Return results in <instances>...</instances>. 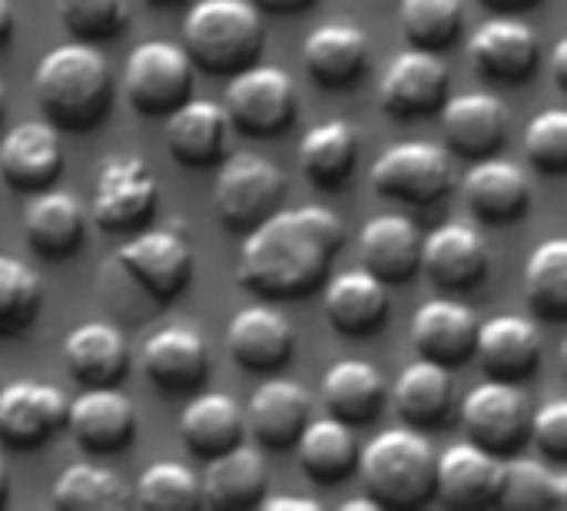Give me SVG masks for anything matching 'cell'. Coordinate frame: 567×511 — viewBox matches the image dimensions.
Instances as JSON below:
<instances>
[{"label": "cell", "instance_id": "obj_1", "mask_svg": "<svg viewBox=\"0 0 567 511\" xmlns=\"http://www.w3.org/2000/svg\"><path fill=\"white\" fill-rule=\"evenodd\" d=\"M346 243L342 219L326 206L276 209L246 233L239 253V286L262 299L312 296Z\"/></svg>", "mask_w": 567, "mask_h": 511}, {"label": "cell", "instance_id": "obj_2", "mask_svg": "<svg viewBox=\"0 0 567 511\" xmlns=\"http://www.w3.org/2000/svg\"><path fill=\"white\" fill-rule=\"evenodd\" d=\"M33 90L47 123L70 133L93 130L103 123L113 103L110 63L93 43H60L37 63Z\"/></svg>", "mask_w": 567, "mask_h": 511}, {"label": "cell", "instance_id": "obj_3", "mask_svg": "<svg viewBox=\"0 0 567 511\" xmlns=\"http://www.w3.org/2000/svg\"><path fill=\"white\" fill-rule=\"evenodd\" d=\"M266 30L252 0H199L183 20V50L193 67L213 76H233L256 63Z\"/></svg>", "mask_w": 567, "mask_h": 511}, {"label": "cell", "instance_id": "obj_4", "mask_svg": "<svg viewBox=\"0 0 567 511\" xmlns=\"http://www.w3.org/2000/svg\"><path fill=\"white\" fill-rule=\"evenodd\" d=\"M435 449L412 429H389L359 452V472L379 509H419L435 495Z\"/></svg>", "mask_w": 567, "mask_h": 511}, {"label": "cell", "instance_id": "obj_5", "mask_svg": "<svg viewBox=\"0 0 567 511\" xmlns=\"http://www.w3.org/2000/svg\"><path fill=\"white\" fill-rule=\"evenodd\" d=\"M286 200V176L259 153H236L223 163L213 186V209L233 233H252Z\"/></svg>", "mask_w": 567, "mask_h": 511}, {"label": "cell", "instance_id": "obj_6", "mask_svg": "<svg viewBox=\"0 0 567 511\" xmlns=\"http://www.w3.org/2000/svg\"><path fill=\"white\" fill-rule=\"evenodd\" d=\"M226 120L246 136H276L292 126L299 110L296 83L279 67H243L226 86Z\"/></svg>", "mask_w": 567, "mask_h": 511}, {"label": "cell", "instance_id": "obj_7", "mask_svg": "<svg viewBox=\"0 0 567 511\" xmlns=\"http://www.w3.org/2000/svg\"><path fill=\"white\" fill-rule=\"evenodd\" d=\"M123 90L136 113L143 116H166L193 90V60L183 47L166 40L140 43L123 70Z\"/></svg>", "mask_w": 567, "mask_h": 511}, {"label": "cell", "instance_id": "obj_8", "mask_svg": "<svg viewBox=\"0 0 567 511\" xmlns=\"http://www.w3.org/2000/svg\"><path fill=\"white\" fill-rule=\"evenodd\" d=\"M159 186L150 166L133 153L106 156L96 193H93V223L103 233H133L146 226L156 213Z\"/></svg>", "mask_w": 567, "mask_h": 511}, {"label": "cell", "instance_id": "obj_9", "mask_svg": "<svg viewBox=\"0 0 567 511\" xmlns=\"http://www.w3.org/2000/svg\"><path fill=\"white\" fill-rule=\"evenodd\" d=\"M455 186V166L442 146L432 143H399L385 150L372 166V190L379 196L429 206L449 196Z\"/></svg>", "mask_w": 567, "mask_h": 511}, {"label": "cell", "instance_id": "obj_10", "mask_svg": "<svg viewBox=\"0 0 567 511\" xmlns=\"http://www.w3.org/2000/svg\"><path fill=\"white\" fill-rule=\"evenodd\" d=\"M462 426L468 432V442L488 449L492 456H515L528 442L532 402L518 389V382L492 379L465 396Z\"/></svg>", "mask_w": 567, "mask_h": 511}, {"label": "cell", "instance_id": "obj_11", "mask_svg": "<svg viewBox=\"0 0 567 511\" xmlns=\"http://www.w3.org/2000/svg\"><path fill=\"white\" fill-rule=\"evenodd\" d=\"M116 263L156 299L173 303L186 293L196 256L176 229H146L116 249Z\"/></svg>", "mask_w": 567, "mask_h": 511}, {"label": "cell", "instance_id": "obj_12", "mask_svg": "<svg viewBox=\"0 0 567 511\" xmlns=\"http://www.w3.org/2000/svg\"><path fill=\"white\" fill-rule=\"evenodd\" d=\"M449 80V67L439 53L409 47L389 63L379 86V103L395 120H422L445 103Z\"/></svg>", "mask_w": 567, "mask_h": 511}, {"label": "cell", "instance_id": "obj_13", "mask_svg": "<svg viewBox=\"0 0 567 511\" xmlns=\"http://www.w3.org/2000/svg\"><path fill=\"white\" fill-rule=\"evenodd\" d=\"M66 429L80 449L110 456L130 446L136 432V409L116 386H86L66 406Z\"/></svg>", "mask_w": 567, "mask_h": 511}, {"label": "cell", "instance_id": "obj_14", "mask_svg": "<svg viewBox=\"0 0 567 511\" xmlns=\"http://www.w3.org/2000/svg\"><path fill=\"white\" fill-rule=\"evenodd\" d=\"M70 399L47 382H13L0 389V442L37 449L66 426Z\"/></svg>", "mask_w": 567, "mask_h": 511}, {"label": "cell", "instance_id": "obj_15", "mask_svg": "<svg viewBox=\"0 0 567 511\" xmlns=\"http://www.w3.org/2000/svg\"><path fill=\"white\" fill-rule=\"evenodd\" d=\"M502 456L475 442L449 446L435 462V495L452 509H485L498 505L502 492Z\"/></svg>", "mask_w": 567, "mask_h": 511}, {"label": "cell", "instance_id": "obj_16", "mask_svg": "<svg viewBox=\"0 0 567 511\" xmlns=\"http://www.w3.org/2000/svg\"><path fill=\"white\" fill-rule=\"evenodd\" d=\"M63 170V146L53 123L30 120L0 140V176L20 193H40L56 183Z\"/></svg>", "mask_w": 567, "mask_h": 511}, {"label": "cell", "instance_id": "obj_17", "mask_svg": "<svg viewBox=\"0 0 567 511\" xmlns=\"http://www.w3.org/2000/svg\"><path fill=\"white\" fill-rule=\"evenodd\" d=\"M468 57L482 76L498 83H522L538 67V37L518 17H495L472 33Z\"/></svg>", "mask_w": 567, "mask_h": 511}, {"label": "cell", "instance_id": "obj_18", "mask_svg": "<svg viewBox=\"0 0 567 511\" xmlns=\"http://www.w3.org/2000/svg\"><path fill=\"white\" fill-rule=\"evenodd\" d=\"M492 266L488 246L478 236V229L462 226V223H449L439 226L435 233L422 236V259L419 269L429 273V279L439 289H472L485 279Z\"/></svg>", "mask_w": 567, "mask_h": 511}, {"label": "cell", "instance_id": "obj_19", "mask_svg": "<svg viewBox=\"0 0 567 511\" xmlns=\"http://www.w3.org/2000/svg\"><path fill=\"white\" fill-rule=\"evenodd\" d=\"M226 346L246 372H276L292 359V323L272 306H246L226 329Z\"/></svg>", "mask_w": 567, "mask_h": 511}, {"label": "cell", "instance_id": "obj_20", "mask_svg": "<svg viewBox=\"0 0 567 511\" xmlns=\"http://www.w3.org/2000/svg\"><path fill=\"white\" fill-rule=\"evenodd\" d=\"M442 133L449 146L468 160L495 156L508 136V106L492 93H462L442 106Z\"/></svg>", "mask_w": 567, "mask_h": 511}, {"label": "cell", "instance_id": "obj_21", "mask_svg": "<svg viewBox=\"0 0 567 511\" xmlns=\"http://www.w3.org/2000/svg\"><path fill=\"white\" fill-rule=\"evenodd\" d=\"M359 259L362 269L382 279L385 286H402L419 273L422 233L412 219L399 213L372 216L359 233Z\"/></svg>", "mask_w": 567, "mask_h": 511}, {"label": "cell", "instance_id": "obj_22", "mask_svg": "<svg viewBox=\"0 0 567 511\" xmlns=\"http://www.w3.org/2000/svg\"><path fill=\"white\" fill-rule=\"evenodd\" d=\"M475 356L488 379L522 382L542 362V333L525 316H495L478 323Z\"/></svg>", "mask_w": 567, "mask_h": 511}, {"label": "cell", "instance_id": "obj_23", "mask_svg": "<svg viewBox=\"0 0 567 511\" xmlns=\"http://www.w3.org/2000/svg\"><path fill=\"white\" fill-rule=\"evenodd\" d=\"M143 372L163 392H193L206 382L209 349L196 329L166 326L143 346Z\"/></svg>", "mask_w": 567, "mask_h": 511}, {"label": "cell", "instance_id": "obj_24", "mask_svg": "<svg viewBox=\"0 0 567 511\" xmlns=\"http://www.w3.org/2000/svg\"><path fill=\"white\" fill-rule=\"evenodd\" d=\"M475 339H478V316L452 299H432L412 319L415 352L445 369L468 362L475 356Z\"/></svg>", "mask_w": 567, "mask_h": 511}, {"label": "cell", "instance_id": "obj_25", "mask_svg": "<svg viewBox=\"0 0 567 511\" xmlns=\"http://www.w3.org/2000/svg\"><path fill=\"white\" fill-rule=\"evenodd\" d=\"M166 143L183 166L206 170L219 163L229 146L226 110L213 100H183L166 113Z\"/></svg>", "mask_w": 567, "mask_h": 511}, {"label": "cell", "instance_id": "obj_26", "mask_svg": "<svg viewBox=\"0 0 567 511\" xmlns=\"http://www.w3.org/2000/svg\"><path fill=\"white\" fill-rule=\"evenodd\" d=\"M86 213L66 190H40L23 209V236L43 259H66L80 249Z\"/></svg>", "mask_w": 567, "mask_h": 511}, {"label": "cell", "instance_id": "obj_27", "mask_svg": "<svg viewBox=\"0 0 567 511\" xmlns=\"http://www.w3.org/2000/svg\"><path fill=\"white\" fill-rule=\"evenodd\" d=\"M465 203L468 209L492 226L518 223L532 203V186L522 166L512 160L485 156L468 176H465Z\"/></svg>", "mask_w": 567, "mask_h": 511}, {"label": "cell", "instance_id": "obj_28", "mask_svg": "<svg viewBox=\"0 0 567 511\" xmlns=\"http://www.w3.org/2000/svg\"><path fill=\"white\" fill-rule=\"evenodd\" d=\"M302 60L316 83L329 90H346L359 83L369 67V40L352 23H322L306 37Z\"/></svg>", "mask_w": 567, "mask_h": 511}, {"label": "cell", "instance_id": "obj_29", "mask_svg": "<svg viewBox=\"0 0 567 511\" xmlns=\"http://www.w3.org/2000/svg\"><path fill=\"white\" fill-rule=\"evenodd\" d=\"M312 419V396L289 382V379H269L262 382L249 399V432L266 449H289L296 446L299 432Z\"/></svg>", "mask_w": 567, "mask_h": 511}, {"label": "cell", "instance_id": "obj_30", "mask_svg": "<svg viewBox=\"0 0 567 511\" xmlns=\"http://www.w3.org/2000/svg\"><path fill=\"white\" fill-rule=\"evenodd\" d=\"M326 319L342 336H372L389 319V289L365 269L336 276L326 286Z\"/></svg>", "mask_w": 567, "mask_h": 511}, {"label": "cell", "instance_id": "obj_31", "mask_svg": "<svg viewBox=\"0 0 567 511\" xmlns=\"http://www.w3.org/2000/svg\"><path fill=\"white\" fill-rule=\"evenodd\" d=\"M266 492V462L256 449L236 442L233 449L209 459L199 479V499L209 509H249Z\"/></svg>", "mask_w": 567, "mask_h": 511}, {"label": "cell", "instance_id": "obj_32", "mask_svg": "<svg viewBox=\"0 0 567 511\" xmlns=\"http://www.w3.org/2000/svg\"><path fill=\"white\" fill-rule=\"evenodd\" d=\"M63 359L80 386H120L130 369V346L110 323H83L63 343Z\"/></svg>", "mask_w": 567, "mask_h": 511}, {"label": "cell", "instance_id": "obj_33", "mask_svg": "<svg viewBox=\"0 0 567 511\" xmlns=\"http://www.w3.org/2000/svg\"><path fill=\"white\" fill-rule=\"evenodd\" d=\"M322 402L346 426H365L385 406V379L372 362L342 359L322 376Z\"/></svg>", "mask_w": 567, "mask_h": 511}, {"label": "cell", "instance_id": "obj_34", "mask_svg": "<svg viewBox=\"0 0 567 511\" xmlns=\"http://www.w3.org/2000/svg\"><path fill=\"white\" fill-rule=\"evenodd\" d=\"M359 163V130L349 120H326L316 123L299 143V166L302 173L322 186H342Z\"/></svg>", "mask_w": 567, "mask_h": 511}, {"label": "cell", "instance_id": "obj_35", "mask_svg": "<svg viewBox=\"0 0 567 511\" xmlns=\"http://www.w3.org/2000/svg\"><path fill=\"white\" fill-rule=\"evenodd\" d=\"M243 429H246L243 409L236 406L233 396H223V392L196 396L179 419L183 442L199 459H213V456L233 449L243 439Z\"/></svg>", "mask_w": 567, "mask_h": 511}, {"label": "cell", "instance_id": "obj_36", "mask_svg": "<svg viewBox=\"0 0 567 511\" xmlns=\"http://www.w3.org/2000/svg\"><path fill=\"white\" fill-rule=\"evenodd\" d=\"M296 446H299V462L306 476L326 486L349 479L359 466V446H355L352 426H346L336 416L316 419V422L309 419Z\"/></svg>", "mask_w": 567, "mask_h": 511}, {"label": "cell", "instance_id": "obj_37", "mask_svg": "<svg viewBox=\"0 0 567 511\" xmlns=\"http://www.w3.org/2000/svg\"><path fill=\"white\" fill-rule=\"evenodd\" d=\"M392 399H395L399 416L412 429L439 426L452 409V376L445 366L419 359L402 369V376L395 379Z\"/></svg>", "mask_w": 567, "mask_h": 511}, {"label": "cell", "instance_id": "obj_38", "mask_svg": "<svg viewBox=\"0 0 567 511\" xmlns=\"http://www.w3.org/2000/svg\"><path fill=\"white\" fill-rule=\"evenodd\" d=\"M50 499L56 509L66 511H113L133 505V495L126 492L123 479L116 472L90 466V462H80V466H70L66 472H60Z\"/></svg>", "mask_w": 567, "mask_h": 511}, {"label": "cell", "instance_id": "obj_39", "mask_svg": "<svg viewBox=\"0 0 567 511\" xmlns=\"http://www.w3.org/2000/svg\"><path fill=\"white\" fill-rule=\"evenodd\" d=\"M525 293L532 309L548 319H567V243L561 236L545 239L535 246L525 266Z\"/></svg>", "mask_w": 567, "mask_h": 511}, {"label": "cell", "instance_id": "obj_40", "mask_svg": "<svg viewBox=\"0 0 567 511\" xmlns=\"http://www.w3.org/2000/svg\"><path fill=\"white\" fill-rule=\"evenodd\" d=\"M399 23L412 47L439 53L458 40L465 27V7L462 0H402Z\"/></svg>", "mask_w": 567, "mask_h": 511}, {"label": "cell", "instance_id": "obj_41", "mask_svg": "<svg viewBox=\"0 0 567 511\" xmlns=\"http://www.w3.org/2000/svg\"><path fill=\"white\" fill-rule=\"evenodd\" d=\"M43 309V283L40 276L13 259L0 256V339H13L33 326Z\"/></svg>", "mask_w": 567, "mask_h": 511}, {"label": "cell", "instance_id": "obj_42", "mask_svg": "<svg viewBox=\"0 0 567 511\" xmlns=\"http://www.w3.org/2000/svg\"><path fill=\"white\" fill-rule=\"evenodd\" d=\"M567 502V479L545 462L515 459L502 472L498 505L505 509H561Z\"/></svg>", "mask_w": 567, "mask_h": 511}, {"label": "cell", "instance_id": "obj_43", "mask_svg": "<svg viewBox=\"0 0 567 511\" xmlns=\"http://www.w3.org/2000/svg\"><path fill=\"white\" fill-rule=\"evenodd\" d=\"M60 23L83 43H103L123 37L130 23L126 0H53Z\"/></svg>", "mask_w": 567, "mask_h": 511}, {"label": "cell", "instance_id": "obj_44", "mask_svg": "<svg viewBox=\"0 0 567 511\" xmlns=\"http://www.w3.org/2000/svg\"><path fill=\"white\" fill-rule=\"evenodd\" d=\"M133 502L143 509L169 511V509H196L203 505L199 499V479L179 466V462H156L136 479Z\"/></svg>", "mask_w": 567, "mask_h": 511}, {"label": "cell", "instance_id": "obj_45", "mask_svg": "<svg viewBox=\"0 0 567 511\" xmlns=\"http://www.w3.org/2000/svg\"><path fill=\"white\" fill-rule=\"evenodd\" d=\"M525 153L538 173H548V176L567 173V110L551 106L528 123Z\"/></svg>", "mask_w": 567, "mask_h": 511}, {"label": "cell", "instance_id": "obj_46", "mask_svg": "<svg viewBox=\"0 0 567 511\" xmlns=\"http://www.w3.org/2000/svg\"><path fill=\"white\" fill-rule=\"evenodd\" d=\"M528 436L535 439L538 452L551 462H565L567 459V402L565 399H551L548 406H542L538 412H532V429Z\"/></svg>", "mask_w": 567, "mask_h": 511}, {"label": "cell", "instance_id": "obj_47", "mask_svg": "<svg viewBox=\"0 0 567 511\" xmlns=\"http://www.w3.org/2000/svg\"><path fill=\"white\" fill-rule=\"evenodd\" d=\"M262 511H322L316 499H299V495H276V499H259Z\"/></svg>", "mask_w": 567, "mask_h": 511}, {"label": "cell", "instance_id": "obj_48", "mask_svg": "<svg viewBox=\"0 0 567 511\" xmlns=\"http://www.w3.org/2000/svg\"><path fill=\"white\" fill-rule=\"evenodd\" d=\"M256 7H262V10H269V13H282V17H289V13H302V10H309L316 0H252Z\"/></svg>", "mask_w": 567, "mask_h": 511}, {"label": "cell", "instance_id": "obj_49", "mask_svg": "<svg viewBox=\"0 0 567 511\" xmlns=\"http://www.w3.org/2000/svg\"><path fill=\"white\" fill-rule=\"evenodd\" d=\"M551 80L558 90H567V40L555 43V53H551Z\"/></svg>", "mask_w": 567, "mask_h": 511}, {"label": "cell", "instance_id": "obj_50", "mask_svg": "<svg viewBox=\"0 0 567 511\" xmlns=\"http://www.w3.org/2000/svg\"><path fill=\"white\" fill-rule=\"evenodd\" d=\"M13 3L10 0H0V47L13 37Z\"/></svg>", "mask_w": 567, "mask_h": 511}, {"label": "cell", "instance_id": "obj_51", "mask_svg": "<svg viewBox=\"0 0 567 511\" xmlns=\"http://www.w3.org/2000/svg\"><path fill=\"white\" fill-rule=\"evenodd\" d=\"M482 3H488V7H495L502 13H522V10H528V7H535L542 0H482Z\"/></svg>", "mask_w": 567, "mask_h": 511}, {"label": "cell", "instance_id": "obj_52", "mask_svg": "<svg viewBox=\"0 0 567 511\" xmlns=\"http://www.w3.org/2000/svg\"><path fill=\"white\" fill-rule=\"evenodd\" d=\"M342 511H379V502L375 499H352L342 505Z\"/></svg>", "mask_w": 567, "mask_h": 511}, {"label": "cell", "instance_id": "obj_53", "mask_svg": "<svg viewBox=\"0 0 567 511\" xmlns=\"http://www.w3.org/2000/svg\"><path fill=\"white\" fill-rule=\"evenodd\" d=\"M3 499H7V466L0 459V505H3Z\"/></svg>", "mask_w": 567, "mask_h": 511}, {"label": "cell", "instance_id": "obj_54", "mask_svg": "<svg viewBox=\"0 0 567 511\" xmlns=\"http://www.w3.org/2000/svg\"><path fill=\"white\" fill-rule=\"evenodd\" d=\"M153 3H159V7H176V3H183V0H153Z\"/></svg>", "mask_w": 567, "mask_h": 511}, {"label": "cell", "instance_id": "obj_55", "mask_svg": "<svg viewBox=\"0 0 567 511\" xmlns=\"http://www.w3.org/2000/svg\"><path fill=\"white\" fill-rule=\"evenodd\" d=\"M3 106H7V93H3V86H0V120H3Z\"/></svg>", "mask_w": 567, "mask_h": 511}]
</instances>
